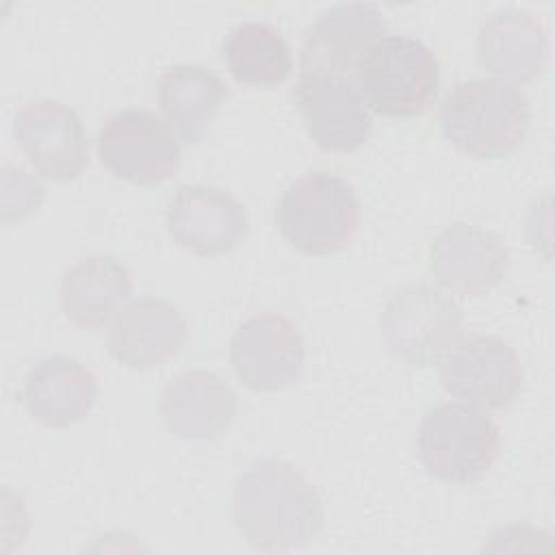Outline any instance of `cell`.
<instances>
[{"mask_svg": "<svg viewBox=\"0 0 555 555\" xmlns=\"http://www.w3.org/2000/svg\"><path fill=\"white\" fill-rule=\"evenodd\" d=\"M232 516L243 540L260 553H288L310 544L325 525L317 486L291 462L264 457L234 483Z\"/></svg>", "mask_w": 555, "mask_h": 555, "instance_id": "6da1fadb", "label": "cell"}, {"mask_svg": "<svg viewBox=\"0 0 555 555\" xmlns=\"http://www.w3.org/2000/svg\"><path fill=\"white\" fill-rule=\"evenodd\" d=\"M440 130L475 158H505L527 139L531 106L518 85L499 78L457 82L440 104Z\"/></svg>", "mask_w": 555, "mask_h": 555, "instance_id": "7a4b0ae2", "label": "cell"}, {"mask_svg": "<svg viewBox=\"0 0 555 555\" xmlns=\"http://www.w3.org/2000/svg\"><path fill=\"white\" fill-rule=\"evenodd\" d=\"M273 219L293 249L330 256L356 238L360 202L347 178L330 169H312L282 191Z\"/></svg>", "mask_w": 555, "mask_h": 555, "instance_id": "3957f363", "label": "cell"}, {"mask_svg": "<svg viewBox=\"0 0 555 555\" xmlns=\"http://www.w3.org/2000/svg\"><path fill=\"white\" fill-rule=\"evenodd\" d=\"M353 76L364 104L384 117H418L440 93L436 52L410 35L386 33L375 39L364 50Z\"/></svg>", "mask_w": 555, "mask_h": 555, "instance_id": "277c9868", "label": "cell"}, {"mask_svg": "<svg viewBox=\"0 0 555 555\" xmlns=\"http://www.w3.org/2000/svg\"><path fill=\"white\" fill-rule=\"evenodd\" d=\"M499 423L479 408L447 401L429 408L416 429V457L425 473L444 483H477L496 464Z\"/></svg>", "mask_w": 555, "mask_h": 555, "instance_id": "5b68a950", "label": "cell"}, {"mask_svg": "<svg viewBox=\"0 0 555 555\" xmlns=\"http://www.w3.org/2000/svg\"><path fill=\"white\" fill-rule=\"evenodd\" d=\"M462 332L464 317L455 299L427 282L401 286L382 310V334L388 351L412 369L440 364Z\"/></svg>", "mask_w": 555, "mask_h": 555, "instance_id": "8992f818", "label": "cell"}, {"mask_svg": "<svg viewBox=\"0 0 555 555\" xmlns=\"http://www.w3.org/2000/svg\"><path fill=\"white\" fill-rule=\"evenodd\" d=\"M102 165L130 184H158L171 178L182 158L173 128L150 108H121L98 128Z\"/></svg>", "mask_w": 555, "mask_h": 555, "instance_id": "52a82bcc", "label": "cell"}, {"mask_svg": "<svg viewBox=\"0 0 555 555\" xmlns=\"http://www.w3.org/2000/svg\"><path fill=\"white\" fill-rule=\"evenodd\" d=\"M440 382L455 401L479 410H503L525 384L516 349L494 334L462 336L440 360Z\"/></svg>", "mask_w": 555, "mask_h": 555, "instance_id": "ba28073f", "label": "cell"}, {"mask_svg": "<svg viewBox=\"0 0 555 555\" xmlns=\"http://www.w3.org/2000/svg\"><path fill=\"white\" fill-rule=\"evenodd\" d=\"M230 364L236 379L251 392H280L301 377L306 340L288 317L256 312L232 334Z\"/></svg>", "mask_w": 555, "mask_h": 555, "instance_id": "9c48e42d", "label": "cell"}, {"mask_svg": "<svg viewBox=\"0 0 555 555\" xmlns=\"http://www.w3.org/2000/svg\"><path fill=\"white\" fill-rule=\"evenodd\" d=\"M165 225L178 247L202 258L232 251L249 230L245 204L212 184H182L167 202Z\"/></svg>", "mask_w": 555, "mask_h": 555, "instance_id": "30bf717a", "label": "cell"}, {"mask_svg": "<svg viewBox=\"0 0 555 555\" xmlns=\"http://www.w3.org/2000/svg\"><path fill=\"white\" fill-rule=\"evenodd\" d=\"M507 271L509 249L488 228L455 221L442 228L429 245V273L451 295L486 297L503 284Z\"/></svg>", "mask_w": 555, "mask_h": 555, "instance_id": "8fae6325", "label": "cell"}, {"mask_svg": "<svg viewBox=\"0 0 555 555\" xmlns=\"http://www.w3.org/2000/svg\"><path fill=\"white\" fill-rule=\"evenodd\" d=\"M15 139L39 176L69 182L89 165V139L80 115L61 100L37 98L13 119Z\"/></svg>", "mask_w": 555, "mask_h": 555, "instance_id": "7c38bea8", "label": "cell"}, {"mask_svg": "<svg viewBox=\"0 0 555 555\" xmlns=\"http://www.w3.org/2000/svg\"><path fill=\"white\" fill-rule=\"evenodd\" d=\"M386 35L377 4L343 2L325 9L306 28L299 54L301 74L345 78L356 74L364 50Z\"/></svg>", "mask_w": 555, "mask_h": 555, "instance_id": "4fadbf2b", "label": "cell"}, {"mask_svg": "<svg viewBox=\"0 0 555 555\" xmlns=\"http://www.w3.org/2000/svg\"><path fill=\"white\" fill-rule=\"evenodd\" d=\"M295 108L308 137L327 152H356L373 130L369 106L349 78L299 74Z\"/></svg>", "mask_w": 555, "mask_h": 555, "instance_id": "5bb4252c", "label": "cell"}, {"mask_svg": "<svg viewBox=\"0 0 555 555\" xmlns=\"http://www.w3.org/2000/svg\"><path fill=\"white\" fill-rule=\"evenodd\" d=\"M163 425L182 440H215L238 414L234 388L215 371L189 369L176 373L160 390Z\"/></svg>", "mask_w": 555, "mask_h": 555, "instance_id": "9a60e30c", "label": "cell"}, {"mask_svg": "<svg viewBox=\"0 0 555 555\" xmlns=\"http://www.w3.org/2000/svg\"><path fill=\"white\" fill-rule=\"evenodd\" d=\"M108 353L119 364L147 371L167 364L186 343V321L176 304L163 297H139L113 319Z\"/></svg>", "mask_w": 555, "mask_h": 555, "instance_id": "2e32d148", "label": "cell"}, {"mask_svg": "<svg viewBox=\"0 0 555 555\" xmlns=\"http://www.w3.org/2000/svg\"><path fill=\"white\" fill-rule=\"evenodd\" d=\"M100 397L95 373L78 358L54 353L35 362L22 384V405L48 427H69L87 418Z\"/></svg>", "mask_w": 555, "mask_h": 555, "instance_id": "e0dca14e", "label": "cell"}, {"mask_svg": "<svg viewBox=\"0 0 555 555\" xmlns=\"http://www.w3.org/2000/svg\"><path fill=\"white\" fill-rule=\"evenodd\" d=\"M548 37L540 20L516 7L492 11L477 33L479 63L505 82H531L546 69Z\"/></svg>", "mask_w": 555, "mask_h": 555, "instance_id": "ac0fdd59", "label": "cell"}, {"mask_svg": "<svg viewBox=\"0 0 555 555\" xmlns=\"http://www.w3.org/2000/svg\"><path fill=\"white\" fill-rule=\"evenodd\" d=\"M128 267L111 254H89L76 260L59 282L63 317L80 330H102L132 295Z\"/></svg>", "mask_w": 555, "mask_h": 555, "instance_id": "d6986e66", "label": "cell"}, {"mask_svg": "<svg viewBox=\"0 0 555 555\" xmlns=\"http://www.w3.org/2000/svg\"><path fill=\"white\" fill-rule=\"evenodd\" d=\"M228 100L225 82L202 63H173L156 80V102L184 143H199Z\"/></svg>", "mask_w": 555, "mask_h": 555, "instance_id": "ffe728a7", "label": "cell"}, {"mask_svg": "<svg viewBox=\"0 0 555 555\" xmlns=\"http://www.w3.org/2000/svg\"><path fill=\"white\" fill-rule=\"evenodd\" d=\"M221 56L236 82L269 89L293 72V52L284 35L258 20L232 26L221 41Z\"/></svg>", "mask_w": 555, "mask_h": 555, "instance_id": "44dd1931", "label": "cell"}, {"mask_svg": "<svg viewBox=\"0 0 555 555\" xmlns=\"http://www.w3.org/2000/svg\"><path fill=\"white\" fill-rule=\"evenodd\" d=\"M43 184L22 167H2V221H20L41 206Z\"/></svg>", "mask_w": 555, "mask_h": 555, "instance_id": "7402d4cb", "label": "cell"}]
</instances>
